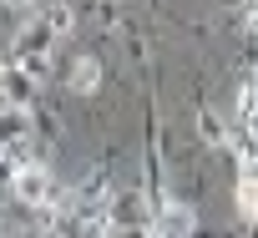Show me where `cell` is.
Here are the masks:
<instances>
[{
    "instance_id": "6da1fadb",
    "label": "cell",
    "mask_w": 258,
    "mask_h": 238,
    "mask_svg": "<svg viewBox=\"0 0 258 238\" xmlns=\"http://www.w3.org/2000/svg\"><path fill=\"white\" fill-rule=\"evenodd\" d=\"M16 193H21L26 203H51V188H46V177H41V172H21Z\"/></svg>"
},
{
    "instance_id": "7a4b0ae2",
    "label": "cell",
    "mask_w": 258,
    "mask_h": 238,
    "mask_svg": "<svg viewBox=\"0 0 258 238\" xmlns=\"http://www.w3.org/2000/svg\"><path fill=\"white\" fill-rule=\"evenodd\" d=\"M71 86H76V91H91V86H96V61H91V56H76V66H71Z\"/></svg>"
},
{
    "instance_id": "3957f363",
    "label": "cell",
    "mask_w": 258,
    "mask_h": 238,
    "mask_svg": "<svg viewBox=\"0 0 258 238\" xmlns=\"http://www.w3.org/2000/svg\"><path fill=\"white\" fill-rule=\"evenodd\" d=\"M238 203H243V213H253V218H258V172H243V188H238Z\"/></svg>"
}]
</instances>
